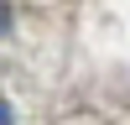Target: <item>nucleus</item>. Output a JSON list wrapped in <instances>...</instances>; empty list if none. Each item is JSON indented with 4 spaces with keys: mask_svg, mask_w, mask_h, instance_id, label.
<instances>
[{
    "mask_svg": "<svg viewBox=\"0 0 130 125\" xmlns=\"http://www.w3.org/2000/svg\"><path fill=\"white\" fill-rule=\"evenodd\" d=\"M10 120H16V115H10V104L0 99V125H10Z\"/></svg>",
    "mask_w": 130,
    "mask_h": 125,
    "instance_id": "f03ea898",
    "label": "nucleus"
},
{
    "mask_svg": "<svg viewBox=\"0 0 130 125\" xmlns=\"http://www.w3.org/2000/svg\"><path fill=\"white\" fill-rule=\"evenodd\" d=\"M5 31H10V5L0 0V37H5Z\"/></svg>",
    "mask_w": 130,
    "mask_h": 125,
    "instance_id": "f257e3e1",
    "label": "nucleus"
}]
</instances>
